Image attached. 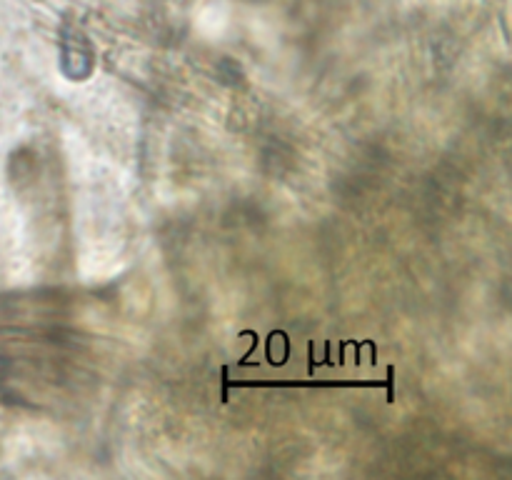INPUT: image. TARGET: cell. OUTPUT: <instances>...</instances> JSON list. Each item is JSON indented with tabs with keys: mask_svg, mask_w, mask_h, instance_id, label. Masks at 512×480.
I'll return each mask as SVG.
<instances>
[]
</instances>
